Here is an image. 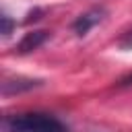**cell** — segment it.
Masks as SVG:
<instances>
[{
  "label": "cell",
  "mask_w": 132,
  "mask_h": 132,
  "mask_svg": "<svg viewBox=\"0 0 132 132\" xmlns=\"http://www.w3.org/2000/svg\"><path fill=\"white\" fill-rule=\"evenodd\" d=\"M2 130L4 132H68L64 122L43 111L6 116L2 122Z\"/></svg>",
  "instance_id": "obj_1"
},
{
  "label": "cell",
  "mask_w": 132,
  "mask_h": 132,
  "mask_svg": "<svg viewBox=\"0 0 132 132\" xmlns=\"http://www.w3.org/2000/svg\"><path fill=\"white\" fill-rule=\"evenodd\" d=\"M103 19H105V8H103V6H93V8H89L87 12H82V14H78V16L74 19L72 31H74L78 37H85V35H87L95 25H99Z\"/></svg>",
  "instance_id": "obj_2"
},
{
  "label": "cell",
  "mask_w": 132,
  "mask_h": 132,
  "mask_svg": "<svg viewBox=\"0 0 132 132\" xmlns=\"http://www.w3.org/2000/svg\"><path fill=\"white\" fill-rule=\"evenodd\" d=\"M47 39H50V31H43V29L31 31V33H27V35L19 41V45H16L14 50H16V54H29V52L41 47Z\"/></svg>",
  "instance_id": "obj_3"
},
{
  "label": "cell",
  "mask_w": 132,
  "mask_h": 132,
  "mask_svg": "<svg viewBox=\"0 0 132 132\" xmlns=\"http://www.w3.org/2000/svg\"><path fill=\"white\" fill-rule=\"evenodd\" d=\"M41 85H43V80H35V78H14V80H6L2 85V93L4 95H14V93L37 89Z\"/></svg>",
  "instance_id": "obj_4"
},
{
  "label": "cell",
  "mask_w": 132,
  "mask_h": 132,
  "mask_svg": "<svg viewBox=\"0 0 132 132\" xmlns=\"http://www.w3.org/2000/svg\"><path fill=\"white\" fill-rule=\"evenodd\" d=\"M0 21H2V37H10V33H12V29L16 27V23H14L6 12L0 16Z\"/></svg>",
  "instance_id": "obj_5"
},
{
  "label": "cell",
  "mask_w": 132,
  "mask_h": 132,
  "mask_svg": "<svg viewBox=\"0 0 132 132\" xmlns=\"http://www.w3.org/2000/svg\"><path fill=\"white\" fill-rule=\"evenodd\" d=\"M118 45H120L122 50H132V29H130V31H126V33L120 37Z\"/></svg>",
  "instance_id": "obj_6"
},
{
  "label": "cell",
  "mask_w": 132,
  "mask_h": 132,
  "mask_svg": "<svg viewBox=\"0 0 132 132\" xmlns=\"http://www.w3.org/2000/svg\"><path fill=\"white\" fill-rule=\"evenodd\" d=\"M132 85V72L128 74V76H124L122 80H120V87H130Z\"/></svg>",
  "instance_id": "obj_7"
}]
</instances>
